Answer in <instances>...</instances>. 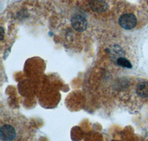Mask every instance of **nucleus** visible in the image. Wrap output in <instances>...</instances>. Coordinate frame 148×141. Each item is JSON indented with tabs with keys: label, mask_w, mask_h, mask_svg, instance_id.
<instances>
[{
	"label": "nucleus",
	"mask_w": 148,
	"mask_h": 141,
	"mask_svg": "<svg viewBox=\"0 0 148 141\" xmlns=\"http://www.w3.org/2000/svg\"><path fill=\"white\" fill-rule=\"evenodd\" d=\"M30 137L27 121L18 114L2 112L0 125L1 140H23Z\"/></svg>",
	"instance_id": "obj_1"
},
{
	"label": "nucleus",
	"mask_w": 148,
	"mask_h": 141,
	"mask_svg": "<svg viewBox=\"0 0 148 141\" xmlns=\"http://www.w3.org/2000/svg\"><path fill=\"white\" fill-rule=\"evenodd\" d=\"M118 23L122 28L130 30L137 25V18L133 13L126 12L124 13L118 19Z\"/></svg>",
	"instance_id": "obj_2"
},
{
	"label": "nucleus",
	"mask_w": 148,
	"mask_h": 141,
	"mask_svg": "<svg viewBox=\"0 0 148 141\" xmlns=\"http://www.w3.org/2000/svg\"><path fill=\"white\" fill-rule=\"evenodd\" d=\"M86 3L90 10L96 14L106 13L109 9L107 0H86Z\"/></svg>",
	"instance_id": "obj_3"
},
{
	"label": "nucleus",
	"mask_w": 148,
	"mask_h": 141,
	"mask_svg": "<svg viewBox=\"0 0 148 141\" xmlns=\"http://www.w3.org/2000/svg\"><path fill=\"white\" fill-rule=\"evenodd\" d=\"M71 25L74 30L78 32H83L88 28V21L82 14H75L71 18Z\"/></svg>",
	"instance_id": "obj_4"
},
{
	"label": "nucleus",
	"mask_w": 148,
	"mask_h": 141,
	"mask_svg": "<svg viewBox=\"0 0 148 141\" xmlns=\"http://www.w3.org/2000/svg\"><path fill=\"white\" fill-rule=\"evenodd\" d=\"M115 62H116V66H119L121 68H131L132 63L130 61L129 59H127L125 56H122L118 53L117 54H115Z\"/></svg>",
	"instance_id": "obj_5"
},
{
	"label": "nucleus",
	"mask_w": 148,
	"mask_h": 141,
	"mask_svg": "<svg viewBox=\"0 0 148 141\" xmlns=\"http://www.w3.org/2000/svg\"><path fill=\"white\" fill-rule=\"evenodd\" d=\"M1 41L3 40V38H4V35H5V32H4V28L3 27H1Z\"/></svg>",
	"instance_id": "obj_7"
},
{
	"label": "nucleus",
	"mask_w": 148,
	"mask_h": 141,
	"mask_svg": "<svg viewBox=\"0 0 148 141\" xmlns=\"http://www.w3.org/2000/svg\"><path fill=\"white\" fill-rule=\"evenodd\" d=\"M136 92L137 95L140 97L147 98L148 97V82H138L136 87Z\"/></svg>",
	"instance_id": "obj_6"
}]
</instances>
